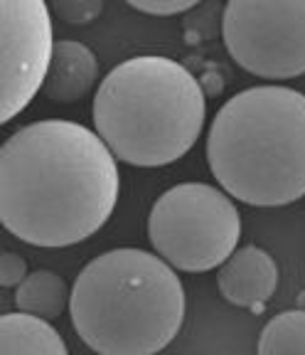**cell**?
I'll return each instance as SVG.
<instances>
[{
	"instance_id": "obj_1",
	"label": "cell",
	"mask_w": 305,
	"mask_h": 355,
	"mask_svg": "<svg viewBox=\"0 0 305 355\" xmlns=\"http://www.w3.org/2000/svg\"><path fill=\"white\" fill-rule=\"evenodd\" d=\"M116 202V158L82 123H28L0 148V222L33 247L57 250L89 239Z\"/></svg>"
},
{
	"instance_id": "obj_2",
	"label": "cell",
	"mask_w": 305,
	"mask_h": 355,
	"mask_svg": "<svg viewBox=\"0 0 305 355\" xmlns=\"http://www.w3.org/2000/svg\"><path fill=\"white\" fill-rule=\"evenodd\" d=\"M212 175L232 198L283 207L305 195V94L264 84L234 94L207 136Z\"/></svg>"
},
{
	"instance_id": "obj_3",
	"label": "cell",
	"mask_w": 305,
	"mask_h": 355,
	"mask_svg": "<svg viewBox=\"0 0 305 355\" xmlns=\"http://www.w3.org/2000/svg\"><path fill=\"white\" fill-rule=\"evenodd\" d=\"M74 331L99 355H156L185 321V288L165 259L111 250L79 272L69 299Z\"/></svg>"
},
{
	"instance_id": "obj_4",
	"label": "cell",
	"mask_w": 305,
	"mask_h": 355,
	"mask_svg": "<svg viewBox=\"0 0 305 355\" xmlns=\"http://www.w3.org/2000/svg\"><path fill=\"white\" fill-rule=\"evenodd\" d=\"M91 114L116 161L160 168L180 161L197 144L207 101L187 67L163 55H140L106 74Z\"/></svg>"
},
{
	"instance_id": "obj_5",
	"label": "cell",
	"mask_w": 305,
	"mask_h": 355,
	"mask_svg": "<svg viewBox=\"0 0 305 355\" xmlns=\"http://www.w3.org/2000/svg\"><path fill=\"white\" fill-rule=\"evenodd\" d=\"M153 250L172 269L210 272L237 252L241 217L227 193L207 183L165 190L148 217Z\"/></svg>"
},
{
	"instance_id": "obj_6",
	"label": "cell",
	"mask_w": 305,
	"mask_h": 355,
	"mask_svg": "<svg viewBox=\"0 0 305 355\" xmlns=\"http://www.w3.org/2000/svg\"><path fill=\"white\" fill-rule=\"evenodd\" d=\"M222 37L241 69L261 79L305 74V0H232Z\"/></svg>"
},
{
	"instance_id": "obj_7",
	"label": "cell",
	"mask_w": 305,
	"mask_h": 355,
	"mask_svg": "<svg viewBox=\"0 0 305 355\" xmlns=\"http://www.w3.org/2000/svg\"><path fill=\"white\" fill-rule=\"evenodd\" d=\"M52 10L42 0L0 3V121L30 106L50 72Z\"/></svg>"
},
{
	"instance_id": "obj_8",
	"label": "cell",
	"mask_w": 305,
	"mask_h": 355,
	"mask_svg": "<svg viewBox=\"0 0 305 355\" xmlns=\"http://www.w3.org/2000/svg\"><path fill=\"white\" fill-rule=\"evenodd\" d=\"M216 286L229 304L241 309H264L278 286V266L266 250L249 244L219 266Z\"/></svg>"
},
{
	"instance_id": "obj_9",
	"label": "cell",
	"mask_w": 305,
	"mask_h": 355,
	"mask_svg": "<svg viewBox=\"0 0 305 355\" xmlns=\"http://www.w3.org/2000/svg\"><path fill=\"white\" fill-rule=\"evenodd\" d=\"M96 79H99V60L86 44L74 40L55 42L50 72L42 87L47 99L55 104H74L89 94Z\"/></svg>"
},
{
	"instance_id": "obj_10",
	"label": "cell",
	"mask_w": 305,
	"mask_h": 355,
	"mask_svg": "<svg viewBox=\"0 0 305 355\" xmlns=\"http://www.w3.org/2000/svg\"><path fill=\"white\" fill-rule=\"evenodd\" d=\"M0 355H69L55 326L30 313H6L0 318Z\"/></svg>"
},
{
	"instance_id": "obj_11",
	"label": "cell",
	"mask_w": 305,
	"mask_h": 355,
	"mask_svg": "<svg viewBox=\"0 0 305 355\" xmlns=\"http://www.w3.org/2000/svg\"><path fill=\"white\" fill-rule=\"evenodd\" d=\"M69 299L72 294L67 291L64 279L50 269H37V272L28 274L25 282L15 288L17 311L45 318V321L59 318L69 306Z\"/></svg>"
},
{
	"instance_id": "obj_12",
	"label": "cell",
	"mask_w": 305,
	"mask_h": 355,
	"mask_svg": "<svg viewBox=\"0 0 305 355\" xmlns=\"http://www.w3.org/2000/svg\"><path fill=\"white\" fill-rule=\"evenodd\" d=\"M259 355H305V311H283L259 336Z\"/></svg>"
},
{
	"instance_id": "obj_13",
	"label": "cell",
	"mask_w": 305,
	"mask_h": 355,
	"mask_svg": "<svg viewBox=\"0 0 305 355\" xmlns=\"http://www.w3.org/2000/svg\"><path fill=\"white\" fill-rule=\"evenodd\" d=\"M52 12L67 20L69 25H89L104 10L101 0H57L55 6H50Z\"/></svg>"
},
{
	"instance_id": "obj_14",
	"label": "cell",
	"mask_w": 305,
	"mask_h": 355,
	"mask_svg": "<svg viewBox=\"0 0 305 355\" xmlns=\"http://www.w3.org/2000/svg\"><path fill=\"white\" fill-rule=\"evenodd\" d=\"M131 8L145 15L167 17V15H180L194 8V0H131Z\"/></svg>"
},
{
	"instance_id": "obj_15",
	"label": "cell",
	"mask_w": 305,
	"mask_h": 355,
	"mask_svg": "<svg viewBox=\"0 0 305 355\" xmlns=\"http://www.w3.org/2000/svg\"><path fill=\"white\" fill-rule=\"evenodd\" d=\"M25 277H28V264H25L23 257L15 254V252H3L0 254V284H3V288H17L25 282Z\"/></svg>"
}]
</instances>
